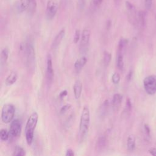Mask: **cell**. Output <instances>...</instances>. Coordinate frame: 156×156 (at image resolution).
Returning a JSON list of instances; mask_svg holds the SVG:
<instances>
[{
	"mask_svg": "<svg viewBox=\"0 0 156 156\" xmlns=\"http://www.w3.org/2000/svg\"><path fill=\"white\" fill-rule=\"evenodd\" d=\"M19 51L26 66L29 70H34L35 63V52L32 43L30 41L21 43Z\"/></svg>",
	"mask_w": 156,
	"mask_h": 156,
	"instance_id": "cell-1",
	"label": "cell"
},
{
	"mask_svg": "<svg viewBox=\"0 0 156 156\" xmlns=\"http://www.w3.org/2000/svg\"><path fill=\"white\" fill-rule=\"evenodd\" d=\"M90 124V112L88 106L83 107L80 118L79 131L77 133V141L79 143H83L86 139Z\"/></svg>",
	"mask_w": 156,
	"mask_h": 156,
	"instance_id": "cell-2",
	"label": "cell"
},
{
	"mask_svg": "<svg viewBox=\"0 0 156 156\" xmlns=\"http://www.w3.org/2000/svg\"><path fill=\"white\" fill-rule=\"evenodd\" d=\"M38 120V114L34 112L29 116L25 126V138L27 144L30 145L33 143L34 132Z\"/></svg>",
	"mask_w": 156,
	"mask_h": 156,
	"instance_id": "cell-3",
	"label": "cell"
},
{
	"mask_svg": "<svg viewBox=\"0 0 156 156\" xmlns=\"http://www.w3.org/2000/svg\"><path fill=\"white\" fill-rule=\"evenodd\" d=\"M15 113V106L10 103L5 104L3 105L1 110V120L4 123L7 124L12 122Z\"/></svg>",
	"mask_w": 156,
	"mask_h": 156,
	"instance_id": "cell-4",
	"label": "cell"
},
{
	"mask_svg": "<svg viewBox=\"0 0 156 156\" xmlns=\"http://www.w3.org/2000/svg\"><path fill=\"white\" fill-rule=\"evenodd\" d=\"M143 87L148 94H154L156 93V78L154 76L146 77L143 80Z\"/></svg>",
	"mask_w": 156,
	"mask_h": 156,
	"instance_id": "cell-5",
	"label": "cell"
},
{
	"mask_svg": "<svg viewBox=\"0 0 156 156\" xmlns=\"http://www.w3.org/2000/svg\"><path fill=\"white\" fill-rule=\"evenodd\" d=\"M58 8L57 0H48L46 8V17L49 21L52 20L55 16Z\"/></svg>",
	"mask_w": 156,
	"mask_h": 156,
	"instance_id": "cell-6",
	"label": "cell"
},
{
	"mask_svg": "<svg viewBox=\"0 0 156 156\" xmlns=\"http://www.w3.org/2000/svg\"><path fill=\"white\" fill-rule=\"evenodd\" d=\"M126 7L127 12V16L130 23L135 26H138V12L135 7L130 2L126 1Z\"/></svg>",
	"mask_w": 156,
	"mask_h": 156,
	"instance_id": "cell-7",
	"label": "cell"
},
{
	"mask_svg": "<svg viewBox=\"0 0 156 156\" xmlns=\"http://www.w3.org/2000/svg\"><path fill=\"white\" fill-rule=\"evenodd\" d=\"M22 130V124L20 119H15L12 121L9 128L10 137L12 138H16L21 135Z\"/></svg>",
	"mask_w": 156,
	"mask_h": 156,
	"instance_id": "cell-8",
	"label": "cell"
},
{
	"mask_svg": "<svg viewBox=\"0 0 156 156\" xmlns=\"http://www.w3.org/2000/svg\"><path fill=\"white\" fill-rule=\"evenodd\" d=\"M91 36V31L89 29H84L81 33V37L80 40V49L84 50L88 46Z\"/></svg>",
	"mask_w": 156,
	"mask_h": 156,
	"instance_id": "cell-9",
	"label": "cell"
},
{
	"mask_svg": "<svg viewBox=\"0 0 156 156\" xmlns=\"http://www.w3.org/2000/svg\"><path fill=\"white\" fill-rule=\"evenodd\" d=\"M46 76V80L48 83H51L54 77V70H53V66H52V57L50 54H48L47 56Z\"/></svg>",
	"mask_w": 156,
	"mask_h": 156,
	"instance_id": "cell-10",
	"label": "cell"
},
{
	"mask_svg": "<svg viewBox=\"0 0 156 156\" xmlns=\"http://www.w3.org/2000/svg\"><path fill=\"white\" fill-rule=\"evenodd\" d=\"M107 138L105 135H102L98 137L96 144H95V150L96 152H101L107 146Z\"/></svg>",
	"mask_w": 156,
	"mask_h": 156,
	"instance_id": "cell-11",
	"label": "cell"
},
{
	"mask_svg": "<svg viewBox=\"0 0 156 156\" xmlns=\"http://www.w3.org/2000/svg\"><path fill=\"white\" fill-rule=\"evenodd\" d=\"M65 35V29H62L59 31V32L56 35V36L53 40V41L51 44V47L52 49H56L60 45L62 41L64 38Z\"/></svg>",
	"mask_w": 156,
	"mask_h": 156,
	"instance_id": "cell-12",
	"label": "cell"
},
{
	"mask_svg": "<svg viewBox=\"0 0 156 156\" xmlns=\"http://www.w3.org/2000/svg\"><path fill=\"white\" fill-rule=\"evenodd\" d=\"M30 0H19L15 3V9L18 13H22L29 8Z\"/></svg>",
	"mask_w": 156,
	"mask_h": 156,
	"instance_id": "cell-13",
	"label": "cell"
},
{
	"mask_svg": "<svg viewBox=\"0 0 156 156\" xmlns=\"http://www.w3.org/2000/svg\"><path fill=\"white\" fill-rule=\"evenodd\" d=\"M82 83L80 80H77L75 81L73 85V93L76 99H79L82 94Z\"/></svg>",
	"mask_w": 156,
	"mask_h": 156,
	"instance_id": "cell-14",
	"label": "cell"
},
{
	"mask_svg": "<svg viewBox=\"0 0 156 156\" xmlns=\"http://www.w3.org/2000/svg\"><path fill=\"white\" fill-rule=\"evenodd\" d=\"M18 75L16 71H12L6 77L5 79V83L7 86L13 85L18 80Z\"/></svg>",
	"mask_w": 156,
	"mask_h": 156,
	"instance_id": "cell-15",
	"label": "cell"
},
{
	"mask_svg": "<svg viewBox=\"0 0 156 156\" xmlns=\"http://www.w3.org/2000/svg\"><path fill=\"white\" fill-rule=\"evenodd\" d=\"M122 101V96L119 93H116L113 96L112 100V107L115 110H118L121 106Z\"/></svg>",
	"mask_w": 156,
	"mask_h": 156,
	"instance_id": "cell-16",
	"label": "cell"
},
{
	"mask_svg": "<svg viewBox=\"0 0 156 156\" xmlns=\"http://www.w3.org/2000/svg\"><path fill=\"white\" fill-rule=\"evenodd\" d=\"M87 62V58L86 57L83 56L76 60L74 64V68L77 72H79L84 67Z\"/></svg>",
	"mask_w": 156,
	"mask_h": 156,
	"instance_id": "cell-17",
	"label": "cell"
},
{
	"mask_svg": "<svg viewBox=\"0 0 156 156\" xmlns=\"http://www.w3.org/2000/svg\"><path fill=\"white\" fill-rule=\"evenodd\" d=\"M146 13L144 11H139L138 12V26L141 28H143L146 25Z\"/></svg>",
	"mask_w": 156,
	"mask_h": 156,
	"instance_id": "cell-18",
	"label": "cell"
},
{
	"mask_svg": "<svg viewBox=\"0 0 156 156\" xmlns=\"http://www.w3.org/2000/svg\"><path fill=\"white\" fill-rule=\"evenodd\" d=\"M9 55V49L7 47L4 48L1 52V57H0V62L1 66L5 65L8 60Z\"/></svg>",
	"mask_w": 156,
	"mask_h": 156,
	"instance_id": "cell-19",
	"label": "cell"
},
{
	"mask_svg": "<svg viewBox=\"0 0 156 156\" xmlns=\"http://www.w3.org/2000/svg\"><path fill=\"white\" fill-rule=\"evenodd\" d=\"M136 146L135 143V137L133 135H129L127 139V149L130 151H133Z\"/></svg>",
	"mask_w": 156,
	"mask_h": 156,
	"instance_id": "cell-20",
	"label": "cell"
},
{
	"mask_svg": "<svg viewBox=\"0 0 156 156\" xmlns=\"http://www.w3.org/2000/svg\"><path fill=\"white\" fill-rule=\"evenodd\" d=\"M128 40L126 38H122L119 40L118 42V52L119 53H122L126 48V46L127 44Z\"/></svg>",
	"mask_w": 156,
	"mask_h": 156,
	"instance_id": "cell-21",
	"label": "cell"
},
{
	"mask_svg": "<svg viewBox=\"0 0 156 156\" xmlns=\"http://www.w3.org/2000/svg\"><path fill=\"white\" fill-rule=\"evenodd\" d=\"M124 56L122 53L118 52V55L116 57V66L117 68L120 69L122 70L124 68Z\"/></svg>",
	"mask_w": 156,
	"mask_h": 156,
	"instance_id": "cell-22",
	"label": "cell"
},
{
	"mask_svg": "<svg viewBox=\"0 0 156 156\" xmlns=\"http://www.w3.org/2000/svg\"><path fill=\"white\" fill-rule=\"evenodd\" d=\"M132 102L131 101L129 98H127L126 99V105H125V108H124V113L126 115V116H129L132 112Z\"/></svg>",
	"mask_w": 156,
	"mask_h": 156,
	"instance_id": "cell-23",
	"label": "cell"
},
{
	"mask_svg": "<svg viewBox=\"0 0 156 156\" xmlns=\"http://www.w3.org/2000/svg\"><path fill=\"white\" fill-rule=\"evenodd\" d=\"M12 155L15 156H23L26 155V151L23 147L20 146L16 145L14 148L13 153Z\"/></svg>",
	"mask_w": 156,
	"mask_h": 156,
	"instance_id": "cell-24",
	"label": "cell"
},
{
	"mask_svg": "<svg viewBox=\"0 0 156 156\" xmlns=\"http://www.w3.org/2000/svg\"><path fill=\"white\" fill-rule=\"evenodd\" d=\"M10 138L9 131L5 129H1L0 130V138L1 141H6Z\"/></svg>",
	"mask_w": 156,
	"mask_h": 156,
	"instance_id": "cell-25",
	"label": "cell"
},
{
	"mask_svg": "<svg viewBox=\"0 0 156 156\" xmlns=\"http://www.w3.org/2000/svg\"><path fill=\"white\" fill-rule=\"evenodd\" d=\"M111 59H112L111 53L109 52L108 51H105L104 52V56H103V62L105 66H107L109 65V63H110Z\"/></svg>",
	"mask_w": 156,
	"mask_h": 156,
	"instance_id": "cell-26",
	"label": "cell"
},
{
	"mask_svg": "<svg viewBox=\"0 0 156 156\" xmlns=\"http://www.w3.org/2000/svg\"><path fill=\"white\" fill-rule=\"evenodd\" d=\"M37 8V1L36 0H30L29 6L27 9L28 13L30 15L34 14Z\"/></svg>",
	"mask_w": 156,
	"mask_h": 156,
	"instance_id": "cell-27",
	"label": "cell"
},
{
	"mask_svg": "<svg viewBox=\"0 0 156 156\" xmlns=\"http://www.w3.org/2000/svg\"><path fill=\"white\" fill-rule=\"evenodd\" d=\"M121 77L119 73H114L112 76V83L115 85H118L120 82Z\"/></svg>",
	"mask_w": 156,
	"mask_h": 156,
	"instance_id": "cell-28",
	"label": "cell"
},
{
	"mask_svg": "<svg viewBox=\"0 0 156 156\" xmlns=\"http://www.w3.org/2000/svg\"><path fill=\"white\" fill-rule=\"evenodd\" d=\"M80 37H81L80 30L79 29L76 30L75 33H74V38H73L74 43L77 44L79 42V41L80 40Z\"/></svg>",
	"mask_w": 156,
	"mask_h": 156,
	"instance_id": "cell-29",
	"label": "cell"
},
{
	"mask_svg": "<svg viewBox=\"0 0 156 156\" xmlns=\"http://www.w3.org/2000/svg\"><path fill=\"white\" fill-rule=\"evenodd\" d=\"M71 107V104H65L64 105L60 110V114H63V113H65L67 111H68Z\"/></svg>",
	"mask_w": 156,
	"mask_h": 156,
	"instance_id": "cell-30",
	"label": "cell"
},
{
	"mask_svg": "<svg viewBox=\"0 0 156 156\" xmlns=\"http://www.w3.org/2000/svg\"><path fill=\"white\" fill-rule=\"evenodd\" d=\"M152 4V0H144V5L147 10H150L151 9Z\"/></svg>",
	"mask_w": 156,
	"mask_h": 156,
	"instance_id": "cell-31",
	"label": "cell"
},
{
	"mask_svg": "<svg viewBox=\"0 0 156 156\" xmlns=\"http://www.w3.org/2000/svg\"><path fill=\"white\" fill-rule=\"evenodd\" d=\"M68 95V91H67V90H63V91H60V93H59V94H58V97H59V98L60 99H63L65 96H66Z\"/></svg>",
	"mask_w": 156,
	"mask_h": 156,
	"instance_id": "cell-32",
	"label": "cell"
},
{
	"mask_svg": "<svg viewBox=\"0 0 156 156\" xmlns=\"http://www.w3.org/2000/svg\"><path fill=\"white\" fill-rule=\"evenodd\" d=\"M65 155L66 156H74V151L71 149H68L66 151Z\"/></svg>",
	"mask_w": 156,
	"mask_h": 156,
	"instance_id": "cell-33",
	"label": "cell"
},
{
	"mask_svg": "<svg viewBox=\"0 0 156 156\" xmlns=\"http://www.w3.org/2000/svg\"><path fill=\"white\" fill-rule=\"evenodd\" d=\"M85 1H86V0H78L79 5L80 8L83 9V7H85Z\"/></svg>",
	"mask_w": 156,
	"mask_h": 156,
	"instance_id": "cell-34",
	"label": "cell"
},
{
	"mask_svg": "<svg viewBox=\"0 0 156 156\" xmlns=\"http://www.w3.org/2000/svg\"><path fill=\"white\" fill-rule=\"evenodd\" d=\"M103 0H93V3L96 6H99L102 3Z\"/></svg>",
	"mask_w": 156,
	"mask_h": 156,
	"instance_id": "cell-35",
	"label": "cell"
},
{
	"mask_svg": "<svg viewBox=\"0 0 156 156\" xmlns=\"http://www.w3.org/2000/svg\"><path fill=\"white\" fill-rule=\"evenodd\" d=\"M149 152L152 155H155L156 156V148L155 147H151L149 149Z\"/></svg>",
	"mask_w": 156,
	"mask_h": 156,
	"instance_id": "cell-36",
	"label": "cell"
},
{
	"mask_svg": "<svg viewBox=\"0 0 156 156\" xmlns=\"http://www.w3.org/2000/svg\"><path fill=\"white\" fill-rule=\"evenodd\" d=\"M144 130H145V132H146L147 135H149V134H150V129H149L148 125L145 124V125L144 126Z\"/></svg>",
	"mask_w": 156,
	"mask_h": 156,
	"instance_id": "cell-37",
	"label": "cell"
},
{
	"mask_svg": "<svg viewBox=\"0 0 156 156\" xmlns=\"http://www.w3.org/2000/svg\"><path fill=\"white\" fill-rule=\"evenodd\" d=\"M132 75V71H129V73H128V74H127V77H126L127 80L128 81H129V80L131 79Z\"/></svg>",
	"mask_w": 156,
	"mask_h": 156,
	"instance_id": "cell-38",
	"label": "cell"
},
{
	"mask_svg": "<svg viewBox=\"0 0 156 156\" xmlns=\"http://www.w3.org/2000/svg\"><path fill=\"white\" fill-rule=\"evenodd\" d=\"M113 1H114L115 4L116 5H119V4H120V2H121V0H113Z\"/></svg>",
	"mask_w": 156,
	"mask_h": 156,
	"instance_id": "cell-39",
	"label": "cell"
}]
</instances>
